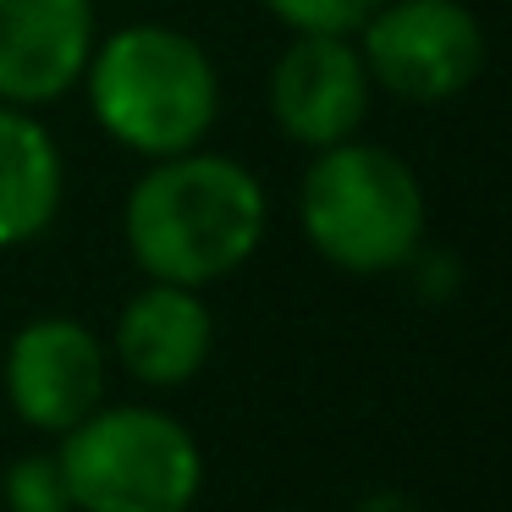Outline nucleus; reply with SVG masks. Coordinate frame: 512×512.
Segmentation results:
<instances>
[{
  "instance_id": "1",
  "label": "nucleus",
  "mask_w": 512,
  "mask_h": 512,
  "mask_svg": "<svg viewBox=\"0 0 512 512\" xmlns=\"http://www.w3.org/2000/svg\"><path fill=\"white\" fill-rule=\"evenodd\" d=\"M270 226V193L243 160L215 149L149 160L122 204V237L133 265L171 287H215L259 254Z\"/></svg>"
},
{
  "instance_id": "2",
  "label": "nucleus",
  "mask_w": 512,
  "mask_h": 512,
  "mask_svg": "<svg viewBox=\"0 0 512 512\" xmlns=\"http://www.w3.org/2000/svg\"><path fill=\"white\" fill-rule=\"evenodd\" d=\"M83 94L100 133L138 160L199 149L221 122L215 56L193 34L160 23H127L111 39H94Z\"/></svg>"
},
{
  "instance_id": "3",
  "label": "nucleus",
  "mask_w": 512,
  "mask_h": 512,
  "mask_svg": "<svg viewBox=\"0 0 512 512\" xmlns=\"http://www.w3.org/2000/svg\"><path fill=\"white\" fill-rule=\"evenodd\" d=\"M298 226L314 254L347 276L408 270L424 248V188L397 149L342 138L314 149L298 188Z\"/></svg>"
},
{
  "instance_id": "4",
  "label": "nucleus",
  "mask_w": 512,
  "mask_h": 512,
  "mask_svg": "<svg viewBox=\"0 0 512 512\" xmlns=\"http://www.w3.org/2000/svg\"><path fill=\"white\" fill-rule=\"evenodd\" d=\"M72 512H188L204 490V452L182 419L144 402L94 408L56 452Z\"/></svg>"
},
{
  "instance_id": "5",
  "label": "nucleus",
  "mask_w": 512,
  "mask_h": 512,
  "mask_svg": "<svg viewBox=\"0 0 512 512\" xmlns=\"http://www.w3.org/2000/svg\"><path fill=\"white\" fill-rule=\"evenodd\" d=\"M353 45L369 83L402 105L457 100L490 61V39L463 0H380Z\"/></svg>"
},
{
  "instance_id": "6",
  "label": "nucleus",
  "mask_w": 512,
  "mask_h": 512,
  "mask_svg": "<svg viewBox=\"0 0 512 512\" xmlns=\"http://www.w3.org/2000/svg\"><path fill=\"white\" fill-rule=\"evenodd\" d=\"M105 375L111 358L105 342L72 314H45L28 320L6 347V402L12 413L39 435H67L105 402Z\"/></svg>"
},
{
  "instance_id": "7",
  "label": "nucleus",
  "mask_w": 512,
  "mask_h": 512,
  "mask_svg": "<svg viewBox=\"0 0 512 512\" xmlns=\"http://www.w3.org/2000/svg\"><path fill=\"white\" fill-rule=\"evenodd\" d=\"M375 100L353 34H292L270 67V122L298 149H331L358 138Z\"/></svg>"
},
{
  "instance_id": "8",
  "label": "nucleus",
  "mask_w": 512,
  "mask_h": 512,
  "mask_svg": "<svg viewBox=\"0 0 512 512\" xmlns=\"http://www.w3.org/2000/svg\"><path fill=\"white\" fill-rule=\"evenodd\" d=\"M94 0H0V105L67 100L94 56Z\"/></svg>"
},
{
  "instance_id": "9",
  "label": "nucleus",
  "mask_w": 512,
  "mask_h": 512,
  "mask_svg": "<svg viewBox=\"0 0 512 512\" xmlns=\"http://www.w3.org/2000/svg\"><path fill=\"white\" fill-rule=\"evenodd\" d=\"M215 347V320L210 303L193 287H171V281H149L116 314V364L149 391L188 386Z\"/></svg>"
},
{
  "instance_id": "10",
  "label": "nucleus",
  "mask_w": 512,
  "mask_h": 512,
  "mask_svg": "<svg viewBox=\"0 0 512 512\" xmlns=\"http://www.w3.org/2000/svg\"><path fill=\"white\" fill-rule=\"evenodd\" d=\"M67 199L61 144L34 111L0 105V248H23L56 226Z\"/></svg>"
},
{
  "instance_id": "11",
  "label": "nucleus",
  "mask_w": 512,
  "mask_h": 512,
  "mask_svg": "<svg viewBox=\"0 0 512 512\" xmlns=\"http://www.w3.org/2000/svg\"><path fill=\"white\" fill-rule=\"evenodd\" d=\"M6 512H72V490L56 452L17 457L6 468Z\"/></svg>"
},
{
  "instance_id": "12",
  "label": "nucleus",
  "mask_w": 512,
  "mask_h": 512,
  "mask_svg": "<svg viewBox=\"0 0 512 512\" xmlns=\"http://www.w3.org/2000/svg\"><path fill=\"white\" fill-rule=\"evenodd\" d=\"M287 34H358L380 0H259Z\"/></svg>"
},
{
  "instance_id": "13",
  "label": "nucleus",
  "mask_w": 512,
  "mask_h": 512,
  "mask_svg": "<svg viewBox=\"0 0 512 512\" xmlns=\"http://www.w3.org/2000/svg\"><path fill=\"white\" fill-rule=\"evenodd\" d=\"M408 265H413V276H419V298H430V303L452 298L457 281H463V270H457L452 254H430V248H419Z\"/></svg>"
},
{
  "instance_id": "14",
  "label": "nucleus",
  "mask_w": 512,
  "mask_h": 512,
  "mask_svg": "<svg viewBox=\"0 0 512 512\" xmlns=\"http://www.w3.org/2000/svg\"><path fill=\"white\" fill-rule=\"evenodd\" d=\"M353 512H419V501L402 496V490H375V496H364Z\"/></svg>"
}]
</instances>
